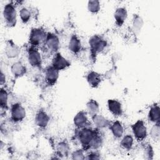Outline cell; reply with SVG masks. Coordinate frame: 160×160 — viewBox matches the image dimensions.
I'll use <instances>...</instances> for the list:
<instances>
[{
	"instance_id": "6da1fadb",
	"label": "cell",
	"mask_w": 160,
	"mask_h": 160,
	"mask_svg": "<svg viewBox=\"0 0 160 160\" xmlns=\"http://www.w3.org/2000/svg\"><path fill=\"white\" fill-rule=\"evenodd\" d=\"M98 130L89 126L78 129L75 136L84 151L89 149H96L101 146L102 138Z\"/></svg>"
},
{
	"instance_id": "7a4b0ae2",
	"label": "cell",
	"mask_w": 160,
	"mask_h": 160,
	"mask_svg": "<svg viewBox=\"0 0 160 160\" xmlns=\"http://www.w3.org/2000/svg\"><path fill=\"white\" fill-rule=\"evenodd\" d=\"M91 55L94 59L98 53L102 52L107 46V41L99 35H93L89 39Z\"/></svg>"
},
{
	"instance_id": "3957f363",
	"label": "cell",
	"mask_w": 160,
	"mask_h": 160,
	"mask_svg": "<svg viewBox=\"0 0 160 160\" xmlns=\"http://www.w3.org/2000/svg\"><path fill=\"white\" fill-rule=\"evenodd\" d=\"M2 16L6 25L9 28H13L17 22V12L12 2L6 4L3 8Z\"/></svg>"
},
{
	"instance_id": "277c9868",
	"label": "cell",
	"mask_w": 160,
	"mask_h": 160,
	"mask_svg": "<svg viewBox=\"0 0 160 160\" xmlns=\"http://www.w3.org/2000/svg\"><path fill=\"white\" fill-rule=\"evenodd\" d=\"M47 33L41 28H34L31 30L29 37V43L31 46L37 47L44 43Z\"/></svg>"
},
{
	"instance_id": "5b68a950",
	"label": "cell",
	"mask_w": 160,
	"mask_h": 160,
	"mask_svg": "<svg viewBox=\"0 0 160 160\" xmlns=\"http://www.w3.org/2000/svg\"><path fill=\"white\" fill-rule=\"evenodd\" d=\"M43 44L45 49L50 53L56 54L60 47V41L58 36L52 32L47 33Z\"/></svg>"
},
{
	"instance_id": "8992f818",
	"label": "cell",
	"mask_w": 160,
	"mask_h": 160,
	"mask_svg": "<svg viewBox=\"0 0 160 160\" xmlns=\"http://www.w3.org/2000/svg\"><path fill=\"white\" fill-rule=\"evenodd\" d=\"M132 134L138 141H142L147 136V128L142 120H138L131 126Z\"/></svg>"
},
{
	"instance_id": "52a82bcc",
	"label": "cell",
	"mask_w": 160,
	"mask_h": 160,
	"mask_svg": "<svg viewBox=\"0 0 160 160\" xmlns=\"http://www.w3.org/2000/svg\"><path fill=\"white\" fill-rule=\"evenodd\" d=\"M28 60L33 68H39L42 64L41 55L36 47L30 46L28 49Z\"/></svg>"
},
{
	"instance_id": "ba28073f",
	"label": "cell",
	"mask_w": 160,
	"mask_h": 160,
	"mask_svg": "<svg viewBox=\"0 0 160 160\" xmlns=\"http://www.w3.org/2000/svg\"><path fill=\"white\" fill-rule=\"evenodd\" d=\"M26 116L24 108L19 103H14L11 107V120L18 123L21 122Z\"/></svg>"
},
{
	"instance_id": "9c48e42d",
	"label": "cell",
	"mask_w": 160,
	"mask_h": 160,
	"mask_svg": "<svg viewBox=\"0 0 160 160\" xmlns=\"http://www.w3.org/2000/svg\"><path fill=\"white\" fill-rule=\"evenodd\" d=\"M51 65L58 71H61L69 67L71 63L60 52H58L53 56Z\"/></svg>"
},
{
	"instance_id": "30bf717a",
	"label": "cell",
	"mask_w": 160,
	"mask_h": 160,
	"mask_svg": "<svg viewBox=\"0 0 160 160\" xmlns=\"http://www.w3.org/2000/svg\"><path fill=\"white\" fill-rule=\"evenodd\" d=\"M59 71L52 65L48 66L45 69V79L49 86L54 85L59 78Z\"/></svg>"
},
{
	"instance_id": "8fae6325",
	"label": "cell",
	"mask_w": 160,
	"mask_h": 160,
	"mask_svg": "<svg viewBox=\"0 0 160 160\" xmlns=\"http://www.w3.org/2000/svg\"><path fill=\"white\" fill-rule=\"evenodd\" d=\"M4 52L6 56L8 58H15L19 55L21 52V49L19 47L16 45L12 40L9 39L6 43Z\"/></svg>"
},
{
	"instance_id": "7c38bea8",
	"label": "cell",
	"mask_w": 160,
	"mask_h": 160,
	"mask_svg": "<svg viewBox=\"0 0 160 160\" xmlns=\"http://www.w3.org/2000/svg\"><path fill=\"white\" fill-rule=\"evenodd\" d=\"M108 108L109 111L114 116H121L123 113L122 104L120 101L114 99L108 100Z\"/></svg>"
},
{
	"instance_id": "4fadbf2b",
	"label": "cell",
	"mask_w": 160,
	"mask_h": 160,
	"mask_svg": "<svg viewBox=\"0 0 160 160\" xmlns=\"http://www.w3.org/2000/svg\"><path fill=\"white\" fill-rule=\"evenodd\" d=\"M50 121V118L47 112L42 110L39 109L35 116V123L40 128H45L48 125Z\"/></svg>"
},
{
	"instance_id": "5bb4252c",
	"label": "cell",
	"mask_w": 160,
	"mask_h": 160,
	"mask_svg": "<svg viewBox=\"0 0 160 160\" xmlns=\"http://www.w3.org/2000/svg\"><path fill=\"white\" fill-rule=\"evenodd\" d=\"M87 114L86 112L81 111L75 115L73 119V122L78 129L88 126V118Z\"/></svg>"
},
{
	"instance_id": "9a60e30c",
	"label": "cell",
	"mask_w": 160,
	"mask_h": 160,
	"mask_svg": "<svg viewBox=\"0 0 160 160\" xmlns=\"http://www.w3.org/2000/svg\"><path fill=\"white\" fill-rule=\"evenodd\" d=\"M128 18V11L124 7H119L117 8L114 13V18L116 24L121 27L123 25Z\"/></svg>"
},
{
	"instance_id": "2e32d148",
	"label": "cell",
	"mask_w": 160,
	"mask_h": 160,
	"mask_svg": "<svg viewBox=\"0 0 160 160\" xmlns=\"http://www.w3.org/2000/svg\"><path fill=\"white\" fill-rule=\"evenodd\" d=\"M68 48L74 54H77L81 51L82 49L81 41L76 34L71 35L68 43Z\"/></svg>"
},
{
	"instance_id": "e0dca14e",
	"label": "cell",
	"mask_w": 160,
	"mask_h": 160,
	"mask_svg": "<svg viewBox=\"0 0 160 160\" xmlns=\"http://www.w3.org/2000/svg\"><path fill=\"white\" fill-rule=\"evenodd\" d=\"M102 79L101 74L94 71H89L86 75V80L89 85L93 88H98L101 84Z\"/></svg>"
},
{
	"instance_id": "ac0fdd59",
	"label": "cell",
	"mask_w": 160,
	"mask_h": 160,
	"mask_svg": "<svg viewBox=\"0 0 160 160\" xmlns=\"http://www.w3.org/2000/svg\"><path fill=\"white\" fill-rule=\"evenodd\" d=\"M91 118L94 125L98 129H104L109 127L111 124V121L108 119L99 114H95L91 116Z\"/></svg>"
},
{
	"instance_id": "d6986e66",
	"label": "cell",
	"mask_w": 160,
	"mask_h": 160,
	"mask_svg": "<svg viewBox=\"0 0 160 160\" xmlns=\"http://www.w3.org/2000/svg\"><path fill=\"white\" fill-rule=\"evenodd\" d=\"M11 71L14 78H19L26 74L27 69L22 62L16 61L12 64Z\"/></svg>"
},
{
	"instance_id": "ffe728a7",
	"label": "cell",
	"mask_w": 160,
	"mask_h": 160,
	"mask_svg": "<svg viewBox=\"0 0 160 160\" xmlns=\"http://www.w3.org/2000/svg\"><path fill=\"white\" fill-rule=\"evenodd\" d=\"M70 147L66 141L59 142L56 146V156L59 158H66L69 155Z\"/></svg>"
},
{
	"instance_id": "44dd1931",
	"label": "cell",
	"mask_w": 160,
	"mask_h": 160,
	"mask_svg": "<svg viewBox=\"0 0 160 160\" xmlns=\"http://www.w3.org/2000/svg\"><path fill=\"white\" fill-rule=\"evenodd\" d=\"M109 128L115 138L119 139L122 137L124 134V127L120 121H115L111 122Z\"/></svg>"
},
{
	"instance_id": "7402d4cb",
	"label": "cell",
	"mask_w": 160,
	"mask_h": 160,
	"mask_svg": "<svg viewBox=\"0 0 160 160\" xmlns=\"http://www.w3.org/2000/svg\"><path fill=\"white\" fill-rule=\"evenodd\" d=\"M148 119L153 123H159V106L158 104H154L150 108L148 114Z\"/></svg>"
},
{
	"instance_id": "603a6c76",
	"label": "cell",
	"mask_w": 160,
	"mask_h": 160,
	"mask_svg": "<svg viewBox=\"0 0 160 160\" xmlns=\"http://www.w3.org/2000/svg\"><path fill=\"white\" fill-rule=\"evenodd\" d=\"M144 24V21L141 16L138 14H134L132 18V30L134 34H138Z\"/></svg>"
},
{
	"instance_id": "cb8c5ba5",
	"label": "cell",
	"mask_w": 160,
	"mask_h": 160,
	"mask_svg": "<svg viewBox=\"0 0 160 160\" xmlns=\"http://www.w3.org/2000/svg\"><path fill=\"white\" fill-rule=\"evenodd\" d=\"M86 109L88 112L92 116L95 114H99V105L96 100L91 99L86 103Z\"/></svg>"
},
{
	"instance_id": "d4e9b609",
	"label": "cell",
	"mask_w": 160,
	"mask_h": 160,
	"mask_svg": "<svg viewBox=\"0 0 160 160\" xmlns=\"http://www.w3.org/2000/svg\"><path fill=\"white\" fill-rule=\"evenodd\" d=\"M134 144V138L130 134H126L122 137L121 140L120 144L121 147L127 151L131 150Z\"/></svg>"
},
{
	"instance_id": "484cf974",
	"label": "cell",
	"mask_w": 160,
	"mask_h": 160,
	"mask_svg": "<svg viewBox=\"0 0 160 160\" xmlns=\"http://www.w3.org/2000/svg\"><path fill=\"white\" fill-rule=\"evenodd\" d=\"M0 105L2 109L7 110L9 108L8 93L7 91L3 88H1L0 90Z\"/></svg>"
},
{
	"instance_id": "4316f807",
	"label": "cell",
	"mask_w": 160,
	"mask_h": 160,
	"mask_svg": "<svg viewBox=\"0 0 160 160\" xmlns=\"http://www.w3.org/2000/svg\"><path fill=\"white\" fill-rule=\"evenodd\" d=\"M101 9L100 2L97 0L89 1L88 2V9L92 14H97Z\"/></svg>"
},
{
	"instance_id": "83f0119b",
	"label": "cell",
	"mask_w": 160,
	"mask_h": 160,
	"mask_svg": "<svg viewBox=\"0 0 160 160\" xmlns=\"http://www.w3.org/2000/svg\"><path fill=\"white\" fill-rule=\"evenodd\" d=\"M19 16L22 23H28L30 21L31 17V13L30 10L26 7L22 8L19 11Z\"/></svg>"
},
{
	"instance_id": "f1b7e54d",
	"label": "cell",
	"mask_w": 160,
	"mask_h": 160,
	"mask_svg": "<svg viewBox=\"0 0 160 160\" xmlns=\"http://www.w3.org/2000/svg\"><path fill=\"white\" fill-rule=\"evenodd\" d=\"M149 134L151 138L154 141H158L160 137V127L159 123H154V125L152 126Z\"/></svg>"
},
{
	"instance_id": "f546056e",
	"label": "cell",
	"mask_w": 160,
	"mask_h": 160,
	"mask_svg": "<svg viewBox=\"0 0 160 160\" xmlns=\"http://www.w3.org/2000/svg\"><path fill=\"white\" fill-rule=\"evenodd\" d=\"M143 155L145 159H153L154 151L151 144H146V146H144L143 149Z\"/></svg>"
},
{
	"instance_id": "4dcf8cb0",
	"label": "cell",
	"mask_w": 160,
	"mask_h": 160,
	"mask_svg": "<svg viewBox=\"0 0 160 160\" xmlns=\"http://www.w3.org/2000/svg\"><path fill=\"white\" fill-rule=\"evenodd\" d=\"M71 158L72 159H85L84 150L81 149L75 150L72 152Z\"/></svg>"
},
{
	"instance_id": "1f68e13d",
	"label": "cell",
	"mask_w": 160,
	"mask_h": 160,
	"mask_svg": "<svg viewBox=\"0 0 160 160\" xmlns=\"http://www.w3.org/2000/svg\"><path fill=\"white\" fill-rule=\"evenodd\" d=\"M100 154L97 152H91L85 156L86 159H100Z\"/></svg>"
},
{
	"instance_id": "d6a6232c",
	"label": "cell",
	"mask_w": 160,
	"mask_h": 160,
	"mask_svg": "<svg viewBox=\"0 0 160 160\" xmlns=\"http://www.w3.org/2000/svg\"><path fill=\"white\" fill-rule=\"evenodd\" d=\"M6 82V76L4 74V72H2V71L1 70V80H0V83H1V85L2 86Z\"/></svg>"
}]
</instances>
